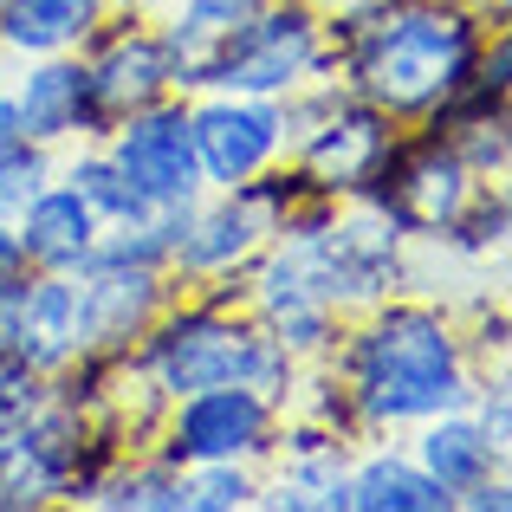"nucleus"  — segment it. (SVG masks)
<instances>
[{
  "label": "nucleus",
  "mask_w": 512,
  "mask_h": 512,
  "mask_svg": "<svg viewBox=\"0 0 512 512\" xmlns=\"http://www.w3.org/2000/svg\"><path fill=\"white\" fill-rule=\"evenodd\" d=\"M325 33L338 46L331 59L344 65L350 91L383 117H428L480 72V52H487L480 13L454 0H389L338 26L325 20Z\"/></svg>",
  "instance_id": "nucleus-1"
},
{
  "label": "nucleus",
  "mask_w": 512,
  "mask_h": 512,
  "mask_svg": "<svg viewBox=\"0 0 512 512\" xmlns=\"http://www.w3.org/2000/svg\"><path fill=\"white\" fill-rule=\"evenodd\" d=\"M338 370L363 428H402L448 409H474L467 350L435 305H383L363 331H350Z\"/></svg>",
  "instance_id": "nucleus-2"
},
{
  "label": "nucleus",
  "mask_w": 512,
  "mask_h": 512,
  "mask_svg": "<svg viewBox=\"0 0 512 512\" xmlns=\"http://www.w3.org/2000/svg\"><path fill=\"white\" fill-rule=\"evenodd\" d=\"M143 370L156 376V389H163L169 402L195 396V389H214V383H247V389H260V396L286 402L292 350L266 325L227 318L221 305L195 299L169 318L156 312V325L143 331Z\"/></svg>",
  "instance_id": "nucleus-3"
},
{
  "label": "nucleus",
  "mask_w": 512,
  "mask_h": 512,
  "mask_svg": "<svg viewBox=\"0 0 512 512\" xmlns=\"http://www.w3.org/2000/svg\"><path fill=\"white\" fill-rule=\"evenodd\" d=\"M331 65V33L312 0H260L221 46L208 52L195 91H240V98H286Z\"/></svg>",
  "instance_id": "nucleus-4"
},
{
  "label": "nucleus",
  "mask_w": 512,
  "mask_h": 512,
  "mask_svg": "<svg viewBox=\"0 0 512 512\" xmlns=\"http://www.w3.org/2000/svg\"><path fill=\"white\" fill-rule=\"evenodd\" d=\"M104 156L150 208H182V201H201V188H208L195 163V130H188L182 98H156L143 111L117 117L111 137H104Z\"/></svg>",
  "instance_id": "nucleus-5"
},
{
  "label": "nucleus",
  "mask_w": 512,
  "mask_h": 512,
  "mask_svg": "<svg viewBox=\"0 0 512 512\" xmlns=\"http://www.w3.org/2000/svg\"><path fill=\"white\" fill-rule=\"evenodd\" d=\"M273 396L247 383H214L195 396H175V415L163 428V461L169 467H201V461H253L273 448Z\"/></svg>",
  "instance_id": "nucleus-6"
},
{
  "label": "nucleus",
  "mask_w": 512,
  "mask_h": 512,
  "mask_svg": "<svg viewBox=\"0 0 512 512\" xmlns=\"http://www.w3.org/2000/svg\"><path fill=\"white\" fill-rule=\"evenodd\" d=\"M188 130H195V163L208 188H240L286 150V124H279V98H240V91H214V98L188 104Z\"/></svg>",
  "instance_id": "nucleus-7"
},
{
  "label": "nucleus",
  "mask_w": 512,
  "mask_h": 512,
  "mask_svg": "<svg viewBox=\"0 0 512 512\" xmlns=\"http://www.w3.org/2000/svg\"><path fill=\"white\" fill-rule=\"evenodd\" d=\"M91 39H98V52L85 59V85H91V104L104 117V137H111L117 117H130V111H143V104L175 91V52L150 26H117V33L98 26Z\"/></svg>",
  "instance_id": "nucleus-8"
},
{
  "label": "nucleus",
  "mask_w": 512,
  "mask_h": 512,
  "mask_svg": "<svg viewBox=\"0 0 512 512\" xmlns=\"http://www.w3.org/2000/svg\"><path fill=\"white\" fill-rule=\"evenodd\" d=\"M78 331L85 350H124L163 312V266H130V260H85L78 266Z\"/></svg>",
  "instance_id": "nucleus-9"
},
{
  "label": "nucleus",
  "mask_w": 512,
  "mask_h": 512,
  "mask_svg": "<svg viewBox=\"0 0 512 512\" xmlns=\"http://www.w3.org/2000/svg\"><path fill=\"white\" fill-rule=\"evenodd\" d=\"M389 117L376 111V104H363L357 91H331V104L312 117V130L299 137V163L318 175V182L331 188V195H357L363 175H370L376 163H383L389 150Z\"/></svg>",
  "instance_id": "nucleus-10"
},
{
  "label": "nucleus",
  "mask_w": 512,
  "mask_h": 512,
  "mask_svg": "<svg viewBox=\"0 0 512 512\" xmlns=\"http://www.w3.org/2000/svg\"><path fill=\"white\" fill-rule=\"evenodd\" d=\"M266 240H273V221L260 214V201H253L247 188H221L214 201H195V208H188V227L175 234L169 266H182L188 279H214V273L247 266Z\"/></svg>",
  "instance_id": "nucleus-11"
},
{
  "label": "nucleus",
  "mask_w": 512,
  "mask_h": 512,
  "mask_svg": "<svg viewBox=\"0 0 512 512\" xmlns=\"http://www.w3.org/2000/svg\"><path fill=\"white\" fill-rule=\"evenodd\" d=\"M7 98H13V111H20V130L33 143H46V150H59V143H72V137H91V143L104 137V117H98L91 85H85V59H72V52L33 59V72H26Z\"/></svg>",
  "instance_id": "nucleus-12"
},
{
  "label": "nucleus",
  "mask_w": 512,
  "mask_h": 512,
  "mask_svg": "<svg viewBox=\"0 0 512 512\" xmlns=\"http://www.w3.org/2000/svg\"><path fill=\"white\" fill-rule=\"evenodd\" d=\"M13 227H20V247H26V260H33V273H78L104 240V221L91 214V201L78 195L65 175H52L20 208Z\"/></svg>",
  "instance_id": "nucleus-13"
},
{
  "label": "nucleus",
  "mask_w": 512,
  "mask_h": 512,
  "mask_svg": "<svg viewBox=\"0 0 512 512\" xmlns=\"http://www.w3.org/2000/svg\"><path fill=\"white\" fill-rule=\"evenodd\" d=\"M506 461V448L480 428V415L467 409H448V415H428L422 422V441H415V467H422L428 480H435L448 500H461L467 487H480V480H493Z\"/></svg>",
  "instance_id": "nucleus-14"
},
{
  "label": "nucleus",
  "mask_w": 512,
  "mask_h": 512,
  "mask_svg": "<svg viewBox=\"0 0 512 512\" xmlns=\"http://www.w3.org/2000/svg\"><path fill=\"white\" fill-rule=\"evenodd\" d=\"M98 26H104V0H0V46L26 52V59L91 46Z\"/></svg>",
  "instance_id": "nucleus-15"
},
{
  "label": "nucleus",
  "mask_w": 512,
  "mask_h": 512,
  "mask_svg": "<svg viewBox=\"0 0 512 512\" xmlns=\"http://www.w3.org/2000/svg\"><path fill=\"white\" fill-rule=\"evenodd\" d=\"M344 512H454V500L415 467V454H363L344 467Z\"/></svg>",
  "instance_id": "nucleus-16"
},
{
  "label": "nucleus",
  "mask_w": 512,
  "mask_h": 512,
  "mask_svg": "<svg viewBox=\"0 0 512 512\" xmlns=\"http://www.w3.org/2000/svg\"><path fill=\"white\" fill-rule=\"evenodd\" d=\"M253 7H260V0H182V7H175V20L163 26V39H169V52H175V85L195 91L208 52L221 46V39L234 33Z\"/></svg>",
  "instance_id": "nucleus-17"
},
{
  "label": "nucleus",
  "mask_w": 512,
  "mask_h": 512,
  "mask_svg": "<svg viewBox=\"0 0 512 512\" xmlns=\"http://www.w3.org/2000/svg\"><path fill=\"white\" fill-rule=\"evenodd\" d=\"M85 506H130V512H188V474L169 467L163 454L137 467H111V474L91 487Z\"/></svg>",
  "instance_id": "nucleus-18"
},
{
  "label": "nucleus",
  "mask_w": 512,
  "mask_h": 512,
  "mask_svg": "<svg viewBox=\"0 0 512 512\" xmlns=\"http://www.w3.org/2000/svg\"><path fill=\"white\" fill-rule=\"evenodd\" d=\"M65 182L78 188V195L91 201V214H98L104 227H124V221H143V214H156L150 201L137 195V188L124 182V175H117V163L104 150H85V156H72V163H65Z\"/></svg>",
  "instance_id": "nucleus-19"
},
{
  "label": "nucleus",
  "mask_w": 512,
  "mask_h": 512,
  "mask_svg": "<svg viewBox=\"0 0 512 512\" xmlns=\"http://www.w3.org/2000/svg\"><path fill=\"white\" fill-rule=\"evenodd\" d=\"M188 474V512H234V506H260V480L247 461H201L182 467Z\"/></svg>",
  "instance_id": "nucleus-20"
},
{
  "label": "nucleus",
  "mask_w": 512,
  "mask_h": 512,
  "mask_svg": "<svg viewBox=\"0 0 512 512\" xmlns=\"http://www.w3.org/2000/svg\"><path fill=\"white\" fill-rule=\"evenodd\" d=\"M52 175H59L52 169V150L33 143V137H26L13 156H0V221H20V208L52 182Z\"/></svg>",
  "instance_id": "nucleus-21"
},
{
  "label": "nucleus",
  "mask_w": 512,
  "mask_h": 512,
  "mask_svg": "<svg viewBox=\"0 0 512 512\" xmlns=\"http://www.w3.org/2000/svg\"><path fill=\"white\" fill-rule=\"evenodd\" d=\"M39 402H46V376L20 357H0V435H13Z\"/></svg>",
  "instance_id": "nucleus-22"
},
{
  "label": "nucleus",
  "mask_w": 512,
  "mask_h": 512,
  "mask_svg": "<svg viewBox=\"0 0 512 512\" xmlns=\"http://www.w3.org/2000/svg\"><path fill=\"white\" fill-rule=\"evenodd\" d=\"M26 279H33V260H26V247H20V227L0 221V299H20Z\"/></svg>",
  "instance_id": "nucleus-23"
},
{
  "label": "nucleus",
  "mask_w": 512,
  "mask_h": 512,
  "mask_svg": "<svg viewBox=\"0 0 512 512\" xmlns=\"http://www.w3.org/2000/svg\"><path fill=\"white\" fill-rule=\"evenodd\" d=\"M325 20H357V13H376V7H389V0H312Z\"/></svg>",
  "instance_id": "nucleus-24"
}]
</instances>
